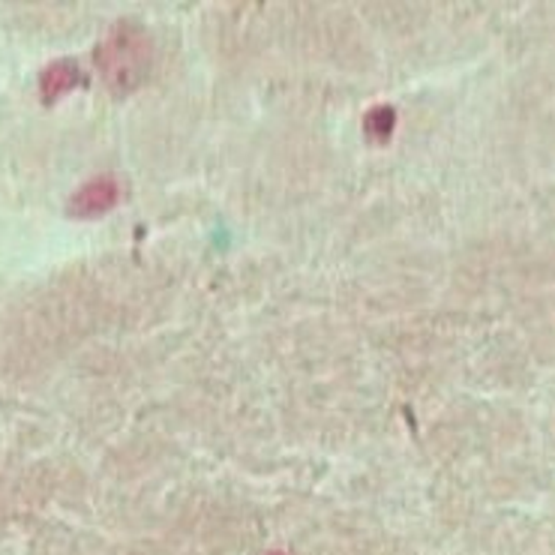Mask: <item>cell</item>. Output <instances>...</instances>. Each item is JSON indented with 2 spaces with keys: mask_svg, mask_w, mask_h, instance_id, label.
<instances>
[{
  "mask_svg": "<svg viewBox=\"0 0 555 555\" xmlns=\"http://www.w3.org/2000/svg\"><path fill=\"white\" fill-rule=\"evenodd\" d=\"M93 61H96V69H100L105 85L112 88V93L127 96L151 73V64H154V42L144 34V27L132 25V22H120L96 46Z\"/></svg>",
  "mask_w": 555,
  "mask_h": 555,
  "instance_id": "obj_1",
  "label": "cell"
},
{
  "mask_svg": "<svg viewBox=\"0 0 555 555\" xmlns=\"http://www.w3.org/2000/svg\"><path fill=\"white\" fill-rule=\"evenodd\" d=\"M397 127V112L390 105H378L366 115V139L375 144H385Z\"/></svg>",
  "mask_w": 555,
  "mask_h": 555,
  "instance_id": "obj_4",
  "label": "cell"
},
{
  "mask_svg": "<svg viewBox=\"0 0 555 555\" xmlns=\"http://www.w3.org/2000/svg\"><path fill=\"white\" fill-rule=\"evenodd\" d=\"M81 69H78L76 61H54L52 66L42 69L39 76V93H42V103H57L61 96H66L69 91H76L81 85Z\"/></svg>",
  "mask_w": 555,
  "mask_h": 555,
  "instance_id": "obj_3",
  "label": "cell"
},
{
  "mask_svg": "<svg viewBox=\"0 0 555 555\" xmlns=\"http://www.w3.org/2000/svg\"><path fill=\"white\" fill-rule=\"evenodd\" d=\"M117 202H120V183L115 178H93L69 198V217L96 220V217H105Z\"/></svg>",
  "mask_w": 555,
  "mask_h": 555,
  "instance_id": "obj_2",
  "label": "cell"
},
{
  "mask_svg": "<svg viewBox=\"0 0 555 555\" xmlns=\"http://www.w3.org/2000/svg\"><path fill=\"white\" fill-rule=\"evenodd\" d=\"M271 555H285V553H271Z\"/></svg>",
  "mask_w": 555,
  "mask_h": 555,
  "instance_id": "obj_5",
  "label": "cell"
}]
</instances>
